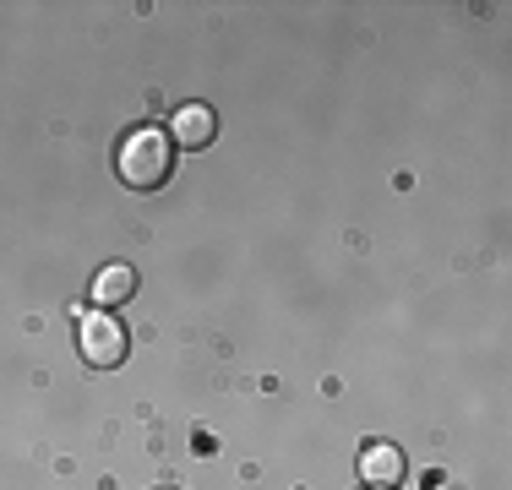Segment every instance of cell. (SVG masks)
Wrapping results in <instances>:
<instances>
[{
  "label": "cell",
  "instance_id": "cell-1",
  "mask_svg": "<svg viewBox=\"0 0 512 490\" xmlns=\"http://www.w3.org/2000/svg\"><path fill=\"white\" fill-rule=\"evenodd\" d=\"M115 175L126 180L131 191H158L169 175H175V137L164 126H137L126 131L115 147Z\"/></svg>",
  "mask_w": 512,
  "mask_h": 490
},
{
  "label": "cell",
  "instance_id": "cell-2",
  "mask_svg": "<svg viewBox=\"0 0 512 490\" xmlns=\"http://www.w3.org/2000/svg\"><path fill=\"white\" fill-rule=\"evenodd\" d=\"M77 349H82V360H88V365L109 371V365L126 360L131 333H126V322H120V316H109V311H82L77 316Z\"/></svg>",
  "mask_w": 512,
  "mask_h": 490
},
{
  "label": "cell",
  "instance_id": "cell-3",
  "mask_svg": "<svg viewBox=\"0 0 512 490\" xmlns=\"http://www.w3.org/2000/svg\"><path fill=\"white\" fill-rule=\"evenodd\" d=\"M360 480L371 490H398V480H404V452L387 447V441H371L360 452Z\"/></svg>",
  "mask_w": 512,
  "mask_h": 490
},
{
  "label": "cell",
  "instance_id": "cell-4",
  "mask_svg": "<svg viewBox=\"0 0 512 490\" xmlns=\"http://www.w3.org/2000/svg\"><path fill=\"white\" fill-rule=\"evenodd\" d=\"M169 137H175V147H207V142L218 137V115L207 104H180Z\"/></svg>",
  "mask_w": 512,
  "mask_h": 490
},
{
  "label": "cell",
  "instance_id": "cell-5",
  "mask_svg": "<svg viewBox=\"0 0 512 490\" xmlns=\"http://www.w3.org/2000/svg\"><path fill=\"white\" fill-rule=\"evenodd\" d=\"M137 294V273H131L126 262H109L99 278H93V300L99 305H120V300H131Z\"/></svg>",
  "mask_w": 512,
  "mask_h": 490
}]
</instances>
